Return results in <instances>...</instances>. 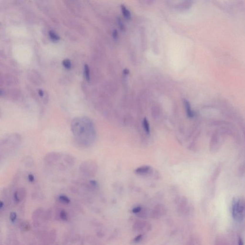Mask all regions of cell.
I'll list each match as a JSON object with an SVG mask.
<instances>
[{
  "instance_id": "7",
  "label": "cell",
  "mask_w": 245,
  "mask_h": 245,
  "mask_svg": "<svg viewBox=\"0 0 245 245\" xmlns=\"http://www.w3.org/2000/svg\"><path fill=\"white\" fill-rule=\"evenodd\" d=\"M184 105L185 107L186 110L187 111V116L189 117L192 118L194 116V113L191 109V106L189 102L187 100H184Z\"/></svg>"
},
{
  "instance_id": "10",
  "label": "cell",
  "mask_w": 245,
  "mask_h": 245,
  "mask_svg": "<svg viewBox=\"0 0 245 245\" xmlns=\"http://www.w3.org/2000/svg\"><path fill=\"white\" fill-rule=\"evenodd\" d=\"M143 128L145 130L147 133H149L150 132V128H149V123L148 122V120L146 118H144L143 121Z\"/></svg>"
},
{
  "instance_id": "15",
  "label": "cell",
  "mask_w": 245,
  "mask_h": 245,
  "mask_svg": "<svg viewBox=\"0 0 245 245\" xmlns=\"http://www.w3.org/2000/svg\"><path fill=\"white\" fill-rule=\"evenodd\" d=\"M60 217L62 220L67 221V215L66 212L62 210L61 211V212L60 213Z\"/></svg>"
},
{
  "instance_id": "3",
  "label": "cell",
  "mask_w": 245,
  "mask_h": 245,
  "mask_svg": "<svg viewBox=\"0 0 245 245\" xmlns=\"http://www.w3.org/2000/svg\"><path fill=\"white\" fill-rule=\"evenodd\" d=\"M22 143V137L19 134L13 133L4 138L1 141V158L9 156L17 150Z\"/></svg>"
},
{
  "instance_id": "1",
  "label": "cell",
  "mask_w": 245,
  "mask_h": 245,
  "mask_svg": "<svg viewBox=\"0 0 245 245\" xmlns=\"http://www.w3.org/2000/svg\"><path fill=\"white\" fill-rule=\"evenodd\" d=\"M71 132L77 143L83 148H88L94 144L96 131L94 122L86 116L77 117L71 121Z\"/></svg>"
},
{
  "instance_id": "19",
  "label": "cell",
  "mask_w": 245,
  "mask_h": 245,
  "mask_svg": "<svg viewBox=\"0 0 245 245\" xmlns=\"http://www.w3.org/2000/svg\"><path fill=\"white\" fill-rule=\"evenodd\" d=\"M28 178V179H29V180H30V182H33V181H34V177L33 176V175H29V176Z\"/></svg>"
},
{
  "instance_id": "16",
  "label": "cell",
  "mask_w": 245,
  "mask_h": 245,
  "mask_svg": "<svg viewBox=\"0 0 245 245\" xmlns=\"http://www.w3.org/2000/svg\"><path fill=\"white\" fill-rule=\"evenodd\" d=\"M16 218V214L15 213H12L11 214L10 219L11 221L14 222Z\"/></svg>"
},
{
  "instance_id": "18",
  "label": "cell",
  "mask_w": 245,
  "mask_h": 245,
  "mask_svg": "<svg viewBox=\"0 0 245 245\" xmlns=\"http://www.w3.org/2000/svg\"><path fill=\"white\" fill-rule=\"evenodd\" d=\"M119 25L120 28L122 30H123L124 28V27L123 23H122V21H121V20H119Z\"/></svg>"
},
{
  "instance_id": "17",
  "label": "cell",
  "mask_w": 245,
  "mask_h": 245,
  "mask_svg": "<svg viewBox=\"0 0 245 245\" xmlns=\"http://www.w3.org/2000/svg\"><path fill=\"white\" fill-rule=\"evenodd\" d=\"M113 36L114 39H117L118 38V33L116 30H114L113 32Z\"/></svg>"
},
{
  "instance_id": "12",
  "label": "cell",
  "mask_w": 245,
  "mask_h": 245,
  "mask_svg": "<svg viewBox=\"0 0 245 245\" xmlns=\"http://www.w3.org/2000/svg\"><path fill=\"white\" fill-rule=\"evenodd\" d=\"M84 72H85V76L86 79L88 81H89L90 79V75H89V67L87 65H85V70H84Z\"/></svg>"
},
{
  "instance_id": "20",
  "label": "cell",
  "mask_w": 245,
  "mask_h": 245,
  "mask_svg": "<svg viewBox=\"0 0 245 245\" xmlns=\"http://www.w3.org/2000/svg\"><path fill=\"white\" fill-rule=\"evenodd\" d=\"M140 210V208L139 207H136L135 208V209H134L133 210V212H135V213H138V212H139V211Z\"/></svg>"
},
{
  "instance_id": "2",
  "label": "cell",
  "mask_w": 245,
  "mask_h": 245,
  "mask_svg": "<svg viewBox=\"0 0 245 245\" xmlns=\"http://www.w3.org/2000/svg\"><path fill=\"white\" fill-rule=\"evenodd\" d=\"M44 162L46 165L50 167L65 170L74 166L75 160L74 157L69 154L52 152L45 155Z\"/></svg>"
},
{
  "instance_id": "6",
  "label": "cell",
  "mask_w": 245,
  "mask_h": 245,
  "mask_svg": "<svg viewBox=\"0 0 245 245\" xmlns=\"http://www.w3.org/2000/svg\"><path fill=\"white\" fill-rule=\"evenodd\" d=\"M25 195V190L23 188H19L14 192V198L15 201L19 202Z\"/></svg>"
},
{
  "instance_id": "4",
  "label": "cell",
  "mask_w": 245,
  "mask_h": 245,
  "mask_svg": "<svg viewBox=\"0 0 245 245\" xmlns=\"http://www.w3.org/2000/svg\"><path fill=\"white\" fill-rule=\"evenodd\" d=\"M80 170L82 175L86 177H92L97 171V165L94 161H85L80 166Z\"/></svg>"
},
{
  "instance_id": "9",
  "label": "cell",
  "mask_w": 245,
  "mask_h": 245,
  "mask_svg": "<svg viewBox=\"0 0 245 245\" xmlns=\"http://www.w3.org/2000/svg\"><path fill=\"white\" fill-rule=\"evenodd\" d=\"M121 10L124 16L127 19H130L131 18V13L128 10L124 5H121Z\"/></svg>"
},
{
  "instance_id": "8",
  "label": "cell",
  "mask_w": 245,
  "mask_h": 245,
  "mask_svg": "<svg viewBox=\"0 0 245 245\" xmlns=\"http://www.w3.org/2000/svg\"><path fill=\"white\" fill-rule=\"evenodd\" d=\"M150 169H151V167L149 166H142V167L138 168V169H136V172L137 173H139V174H145V173H148V171H149Z\"/></svg>"
},
{
  "instance_id": "13",
  "label": "cell",
  "mask_w": 245,
  "mask_h": 245,
  "mask_svg": "<svg viewBox=\"0 0 245 245\" xmlns=\"http://www.w3.org/2000/svg\"><path fill=\"white\" fill-rule=\"evenodd\" d=\"M49 36L50 38H51V39H52L54 41H57L58 39H60V37L57 34H55V33L52 31L49 32Z\"/></svg>"
},
{
  "instance_id": "5",
  "label": "cell",
  "mask_w": 245,
  "mask_h": 245,
  "mask_svg": "<svg viewBox=\"0 0 245 245\" xmlns=\"http://www.w3.org/2000/svg\"><path fill=\"white\" fill-rule=\"evenodd\" d=\"M233 215L235 219L241 220L243 218L245 212L244 202L240 200H237L234 202L232 208Z\"/></svg>"
},
{
  "instance_id": "11",
  "label": "cell",
  "mask_w": 245,
  "mask_h": 245,
  "mask_svg": "<svg viewBox=\"0 0 245 245\" xmlns=\"http://www.w3.org/2000/svg\"><path fill=\"white\" fill-rule=\"evenodd\" d=\"M58 199L60 202L63 204H68L70 202V200L68 197L65 195H60L58 197Z\"/></svg>"
},
{
  "instance_id": "21",
  "label": "cell",
  "mask_w": 245,
  "mask_h": 245,
  "mask_svg": "<svg viewBox=\"0 0 245 245\" xmlns=\"http://www.w3.org/2000/svg\"><path fill=\"white\" fill-rule=\"evenodd\" d=\"M38 93H39V95L41 97L44 95V92H43V91H42V90H39Z\"/></svg>"
},
{
  "instance_id": "14",
  "label": "cell",
  "mask_w": 245,
  "mask_h": 245,
  "mask_svg": "<svg viewBox=\"0 0 245 245\" xmlns=\"http://www.w3.org/2000/svg\"><path fill=\"white\" fill-rule=\"evenodd\" d=\"M63 66L67 69H70L71 67V63L70 60H65L63 61Z\"/></svg>"
}]
</instances>
